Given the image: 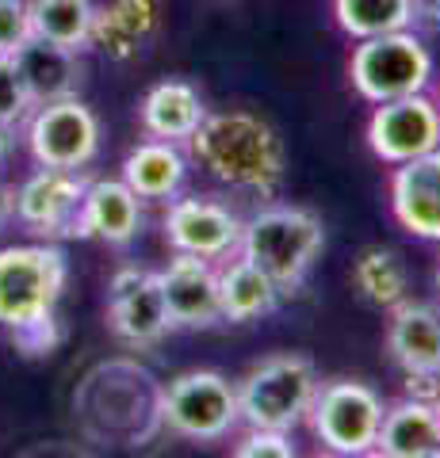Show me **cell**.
<instances>
[{
    "label": "cell",
    "mask_w": 440,
    "mask_h": 458,
    "mask_svg": "<svg viewBox=\"0 0 440 458\" xmlns=\"http://www.w3.org/2000/svg\"><path fill=\"white\" fill-rule=\"evenodd\" d=\"M241 424L237 386L219 370H184L161 386V428L192 443L226 439Z\"/></svg>",
    "instance_id": "52a82bcc"
},
{
    "label": "cell",
    "mask_w": 440,
    "mask_h": 458,
    "mask_svg": "<svg viewBox=\"0 0 440 458\" xmlns=\"http://www.w3.org/2000/svg\"><path fill=\"white\" fill-rule=\"evenodd\" d=\"M12 62L20 69V81L31 104H54V99H69L77 96L81 81H84V65L77 50L54 47L47 38H27L23 47L12 54Z\"/></svg>",
    "instance_id": "ac0fdd59"
},
{
    "label": "cell",
    "mask_w": 440,
    "mask_h": 458,
    "mask_svg": "<svg viewBox=\"0 0 440 458\" xmlns=\"http://www.w3.org/2000/svg\"><path fill=\"white\" fill-rule=\"evenodd\" d=\"M31 35V8L27 0H0V54H16Z\"/></svg>",
    "instance_id": "f1b7e54d"
},
{
    "label": "cell",
    "mask_w": 440,
    "mask_h": 458,
    "mask_svg": "<svg viewBox=\"0 0 440 458\" xmlns=\"http://www.w3.org/2000/svg\"><path fill=\"white\" fill-rule=\"evenodd\" d=\"M8 134H12V131H8V126H0V161H4V153H8V141H12Z\"/></svg>",
    "instance_id": "d6a6232c"
},
{
    "label": "cell",
    "mask_w": 440,
    "mask_h": 458,
    "mask_svg": "<svg viewBox=\"0 0 440 458\" xmlns=\"http://www.w3.org/2000/svg\"><path fill=\"white\" fill-rule=\"evenodd\" d=\"M161 225L173 252H192V256H203V260L230 256L241 241V218L230 207H222L207 195L173 199Z\"/></svg>",
    "instance_id": "4fadbf2b"
},
{
    "label": "cell",
    "mask_w": 440,
    "mask_h": 458,
    "mask_svg": "<svg viewBox=\"0 0 440 458\" xmlns=\"http://www.w3.org/2000/svg\"><path fill=\"white\" fill-rule=\"evenodd\" d=\"M192 157L211 180L241 195L272 199L288 176V149L272 123L253 111H215L203 114L188 138Z\"/></svg>",
    "instance_id": "6da1fadb"
},
{
    "label": "cell",
    "mask_w": 440,
    "mask_h": 458,
    "mask_svg": "<svg viewBox=\"0 0 440 458\" xmlns=\"http://www.w3.org/2000/svg\"><path fill=\"white\" fill-rule=\"evenodd\" d=\"M237 458H295L291 432H276V428H249L234 447Z\"/></svg>",
    "instance_id": "83f0119b"
},
{
    "label": "cell",
    "mask_w": 440,
    "mask_h": 458,
    "mask_svg": "<svg viewBox=\"0 0 440 458\" xmlns=\"http://www.w3.org/2000/svg\"><path fill=\"white\" fill-rule=\"evenodd\" d=\"M89 188L84 172L69 168H42L31 172L16 199H12V218H20L31 233L39 237H77V218H81V199Z\"/></svg>",
    "instance_id": "8fae6325"
},
{
    "label": "cell",
    "mask_w": 440,
    "mask_h": 458,
    "mask_svg": "<svg viewBox=\"0 0 440 458\" xmlns=\"http://www.w3.org/2000/svg\"><path fill=\"white\" fill-rule=\"evenodd\" d=\"M73 417L96 443L142 447L161 432V382L134 360H108L84 375Z\"/></svg>",
    "instance_id": "3957f363"
},
{
    "label": "cell",
    "mask_w": 440,
    "mask_h": 458,
    "mask_svg": "<svg viewBox=\"0 0 440 458\" xmlns=\"http://www.w3.org/2000/svg\"><path fill=\"white\" fill-rule=\"evenodd\" d=\"M12 222V195H8V188L0 183V229H4Z\"/></svg>",
    "instance_id": "1f68e13d"
},
{
    "label": "cell",
    "mask_w": 440,
    "mask_h": 458,
    "mask_svg": "<svg viewBox=\"0 0 440 458\" xmlns=\"http://www.w3.org/2000/svg\"><path fill=\"white\" fill-rule=\"evenodd\" d=\"M142 131L150 138H161V141H188L195 134V126L203 123L207 104L200 89H192L188 81L180 77H168L158 81L153 89L142 96Z\"/></svg>",
    "instance_id": "7402d4cb"
},
{
    "label": "cell",
    "mask_w": 440,
    "mask_h": 458,
    "mask_svg": "<svg viewBox=\"0 0 440 458\" xmlns=\"http://www.w3.org/2000/svg\"><path fill=\"white\" fill-rule=\"evenodd\" d=\"M349 77L367 104L418 96L433 84V54L414 31L360 38L349 62Z\"/></svg>",
    "instance_id": "8992f818"
},
{
    "label": "cell",
    "mask_w": 440,
    "mask_h": 458,
    "mask_svg": "<svg viewBox=\"0 0 440 458\" xmlns=\"http://www.w3.org/2000/svg\"><path fill=\"white\" fill-rule=\"evenodd\" d=\"M406 397H418V401H429L436 405L440 397V375H429V370H414V375H406Z\"/></svg>",
    "instance_id": "f546056e"
},
{
    "label": "cell",
    "mask_w": 440,
    "mask_h": 458,
    "mask_svg": "<svg viewBox=\"0 0 440 458\" xmlns=\"http://www.w3.org/2000/svg\"><path fill=\"white\" fill-rule=\"evenodd\" d=\"M333 16L349 38H375L410 31L418 23L414 0H333Z\"/></svg>",
    "instance_id": "484cf974"
},
{
    "label": "cell",
    "mask_w": 440,
    "mask_h": 458,
    "mask_svg": "<svg viewBox=\"0 0 440 458\" xmlns=\"http://www.w3.org/2000/svg\"><path fill=\"white\" fill-rule=\"evenodd\" d=\"M31 8V35L47 38L65 50H89L92 47V0H27Z\"/></svg>",
    "instance_id": "d4e9b609"
},
{
    "label": "cell",
    "mask_w": 440,
    "mask_h": 458,
    "mask_svg": "<svg viewBox=\"0 0 440 458\" xmlns=\"http://www.w3.org/2000/svg\"><path fill=\"white\" fill-rule=\"evenodd\" d=\"M318 394V370L299 352H276L237 382V417L246 428L295 432Z\"/></svg>",
    "instance_id": "5b68a950"
},
{
    "label": "cell",
    "mask_w": 440,
    "mask_h": 458,
    "mask_svg": "<svg viewBox=\"0 0 440 458\" xmlns=\"http://www.w3.org/2000/svg\"><path fill=\"white\" fill-rule=\"evenodd\" d=\"M436 291H440V267H436Z\"/></svg>",
    "instance_id": "e575fe53"
},
{
    "label": "cell",
    "mask_w": 440,
    "mask_h": 458,
    "mask_svg": "<svg viewBox=\"0 0 440 458\" xmlns=\"http://www.w3.org/2000/svg\"><path fill=\"white\" fill-rule=\"evenodd\" d=\"M367 146L383 165H402L440 149V107L425 92L375 104L367 119Z\"/></svg>",
    "instance_id": "7c38bea8"
},
{
    "label": "cell",
    "mask_w": 440,
    "mask_h": 458,
    "mask_svg": "<svg viewBox=\"0 0 440 458\" xmlns=\"http://www.w3.org/2000/svg\"><path fill=\"white\" fill-rule=\"evenodd\" d=\"M158 286L165 298V313L173 328H215L222 325L219 302V271L203 256L177 252L161 271Z\"/></svg>",
    "instance_id": "5bb4252c"
},
{
    "label": "cell",
    "mask_w": 440,
    "mask_h": 458,
    "mask_svg": "<svg viewBox=\"0 0 440 458\" xmlns=\"http://www.w3.org/2000/svg\"><path fill=\"white\" fill-rule=\"evenodd\" d=\"M161 31V4L158 0H111L96 8L92 20V47H100L116 62H134Z\"/></svg>",
    "instance_id": "d6986e66"
},
{
    "label": "cell",
    "mask_w": 440,
    "mask_h": 458,
    "mask_svg": "<svg viewBox=\"0 0 440 458\" xmlns=\"http://www.w3.org/2000/svg\"><path fill=\"white\" fill-rule=\"evenodd\" d=\"M211 4H234V0H211Z\"/></svg>",
    "instance_id": "836d02e7"
},
{
    "label": "cell",
    "mask_w": 440,
    "mask_h": 458,
    "mask_svg": "<svg viewBox=\"0 0 440 458\" xmlns=\"http://www.w3.org/2000/svg\"><path fill=\"white\" fill-rule=\"evenodd\" d=\"M325 249V225L315 210L272 203L241 222L237 252L249 256L261 271L272 276L283 294H295L306 283L310 267Z\"/></svg>",
    "instance_id": "277c9868"
},
{
    "label": "cell",
    "mask_w": 440,
    "mask_h": 458,
    "mask_svg": "<svg viewBox=\"0 0 440 458\" xmlns=\"http://www.w3.org/2000/svg\"><path fill=\"white\" fill-rule=\"evenodd\" d=\"M108 321L123 348L131 352L158 348L168 336V328H173L158 286V271L119 267L108 283Z\"/></svg>",
    "instance_id": "30bf717a"
},
{
    "label": "cell",
    "mask_w": 440,
    "mask_h": 458,
    "mask_svg": "<svg viewBox=\"0 0 440 458\" xmlns=\"http://www.w3.org/2000/svg\"><path fill=\"white\" fill-rule=\"evenodd\" d=\"M387 352L402 375H414V370L440 375V306L410 302V298L391 306Z\"/></svg>",
    "instance_id": "e0dca14e"
},
{
    "label": "cell",
    "mask_w": 440,
    "mask_h": 458,
    "mask_svg": "<svg viewBox=\"0 0 440 458\" xmlns=\"http://www.w3.org/2000/svg\"><path fill=\"white\" fill-rule=\"evenodd\" d=\"M69 279L58 245L0 249V328H8L23 355H50L58 348V302Z\"/></svg>",
    "instance_id": "7a4b0ae2"
},
{
    "label": "cell",
    "mask_w": 440,
    "mask_h": 458,
    "mask_svg": "<svg viewBox=\"0 0 440 458\" xmlns=\"http://www.w3.org/2000/svg\"><path fill=\"white\" fill-rule=\"evenodd\" d=\"M436 107H440V104H436Z\"/></svg>",
    "instance_id": "8d00e7d4"
},
{
    "label": "cell",
    "mask_w": 440,
    "mask_h": 458,
    "mask_svg": "<svg viewBox=\"0 0 440 458\" xmlns=\"http://www.w3.org/2000/svg\"><path fill=\"white\" fill-rule=\"evenodd\" d=\"M184 180H188V157H184L180 141L146 138V141H138L123 161V183L138 199L168 203V199L180 195Z\"/></svg>",
    "instance_id": "44dd1931"
},
{
    "label": "cell",
    "mask_w": 440,
    "mask_h": 458,
    "mask_svg": "<svg viewBox=\"0 0 440 458\" xmlns=\"http://www.w3.org/2000/svg\"><path fill=\"white\" fill-rule=\"evenodd\" d=\"M414 8H418V20H429L440 27V0H414Z\"/></svg>",
    "instance_id": "4dcf8cb0"
},
{
    "label": "cell",
    "mask_w": 440,
    "mask_h": 458,
    "mask_svg": "<svg viewBox=\"0 0 440 458\" xmlns=\"http://www.w3.org/2000/svg\"><path fill=\"white\" fill-rule=\"evenodd\" d=\"M391 214L410 237L440 241V149L394 165Z\"/></svg>",
    "instance_id": "9a60e30c"
},
{
    "label": "cell",
    "mask_w": 440,
    "mask_h": 458,
    "mask_svg": "<svg viewBox=\"0 0 440 458\" xmlns=\"http://www.w3.org/2000/svg\"><path fill=\"white\" fill-rule=\"evenodd\" d=\"M383 458H440V412L429 401L402 397L383 409L375 451Z\"/></svg>",
    "instance_id": "ffe728a7"
},
{
    "label": "cell",
    "mask_w": 440,
    "mask_h": 458,
    "mask_svg": "<svg viewBox=\"0 0 440 458\" xmlns=\"http://www.w3.org/2000/svg\"><path fill=\"white\" fill-rule=\"evenodd\" d=\"M283 291L272 283L268 271H261L249 256H237L219 271V302L222 321L230 325H253L280 310Z\"/></svg>",
    "instance_id": "603a6c76"
},
{
    "label": "cell",
    "mask_w": 440,
    "mask_h": 458,
    "mask_svg": "<svg viewBox=\"0 0 440 458\" xmlns=\"http://www.w3.org/2000/svg\"><path fill=\"white\" fill-rule=\"evenodd\" d=\"M352 286L360 291L367 306H379V310L399 306L410 294V267L402 260V252L387 245L364 249L357 256V264H352Z\"/></svg>",
    "instance_id": "cb8c5ba5"
},
{
    "label": "cell",
    "mask_w": 440,
    "mask_h": 458,
    "mask_svg": "<svg viewBox=\"0 0 440 458\" xmlns=\"http://www.w3.org/2000/svg\"><path fill=\"white\" fill-rule=\"evenodd\" d=\"M436 412H440V397H436Z\"/></svg>",
    "instance_id": "d590c367"
},
{
    "label": "cell",
    "mask_w": 440,
    "mask_h": 458,
    "mask_svg": "<svg viewBox=\"0 0 440 458\" xmlns=\"http://www.w3.org/2000/svg\"><path fill=\"white\" fill-rule=\"evenodd\" d=\"M383 397L360 378H330L318 382L306 420L325 451L360 458L375 451L379 424H383Z\"/></svg>",
    "instance_id": "ba28073f"
},
{
    "label": "cell",
    "mask_w": 440,
    "mask_h": 458,
    "mask_svg": "<svg viewBox=\"0 0 440 458\" xmlns=\"http://www.w3.org/2000/svg\"><path fill=\"white\" fill-rule=\"evenodd\" d=\"M27 149L42 168L84 172L100 153V119L77 96L39 104L27 114Z\"/></svg>",
    "instance_id": "9c48e42d"
},
{
    "label": "cell",
    "mask_w": 440,
    "mask_h": 458,
    "mask_svg": "<svg viewBox=\"0 0 440 458\" xmlns=\"http://www.w3.org/2000/svg\"><path fill=\"white\" fill-rule=\"evenodd\" d=\"M35 111L31 96H27L23 81H20V69L8 54H0V126H20L27 123V114Z\"/></svg>",
    "instance_id": "4316f807"
},
{
    "label": "cell",
    "mask_w": 440,
    "mask_h": 458,
    "mask_svg": "<svg viewBox=\"0 0 440 458\" xmlns=\"http://www.w3.org/2000/svg\"><path fill=\"white\" fill-rule=\"evenodd\" d=\"M142 229V199L123 180H89L81 199L77 237H92L104 245H131Z\"/></svg>",
    "instance_id": "2e32d148"
}]
</instances>
